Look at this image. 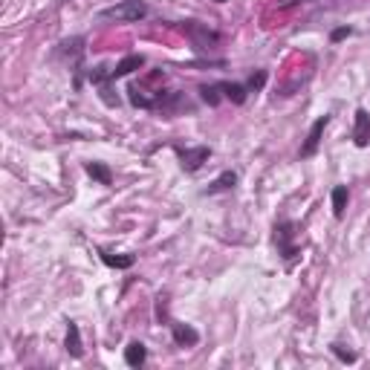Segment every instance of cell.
Returning <instances> with one entry per match:
<instances>
[{
	"instance_id": "obj_22",
	"label": "cell",
	"mask_w": 370,
	"mask_h": 370,
	"mask_svg": "<svg viewBox=\"0 0 370 370\" xmlns=\"http://www.w3.org/2000/svg\"><path fill=\"white\" fill-rule=\"evenodd\" d=\"M350 35H353V29H350V26H339V29H333V32H330V41H333V44H339V41H344V38H350Z\"/></svg>"
},
{
	"instance_id": "obj_23",
	"label": "cell",
	"mask_w": 370,
	"mask_h": 370,
	"mask_svg": "<svg viewBox=\"0 0 370 370\" xmlns=\"http://www.w3.org/2000/svg\"><path fill=\"white\" fill-rule=\"evenodd\" d=\"M293 3H301V0H284V3H281V9H289Z\"/></svg>"
},
{
	"instance_id": "obj_18",
	"label": "cell",
	"mask_w": 370,
	"mask_h": 370,
	"mask_svg": "<svg viewBox=\"0 0 370 370\" xmlns=\"http://www.w3.org/2000/svg\"><path fill=\"white\" fill-rule=\"evenodd\" d=\"M84 171L93 176L95 183H102V185H110V183H113V171H110L104 163H87Z\"/></svg>"
},
{
	"instance_id": "obj_19",
	"label": "cell",
	"mask_w": 370,
	"mask_h": 370,
	"mask_svg": "<svg viewBox=\"0 0 370 370\" xmlns=\"http://www.w3.org/2000/svg\"><path fill=\"white\" fill-rule=\"evenodd\" d=\"M99 95H102V102H104L107 107H119V95L113 93V82L99 84Z\"/></svg>"
},
{
	"instance_id": "obj_2",
	"label": "cell",
	"mask_w": 370,
	"mask_h": 370,
	"mask_svg": "<svg viewBox=\"0 0 370 370\" xmlns=\"http://www.w3.org/2000/svg\"><path fill=\"white\" fill-rule=\"evenodd\" d=\"M84 50H87V38H84V35H75V38H67V41L58 44V58L73 70V75H75V90H82V84H84V78H82Z\"/></svg>"
},
{
	"instance_id": "obj_6",
	"label": "cell",
	"mask_w": 370,
	"mask_h": 370,
	"mask_svg": "<svg viewBox=\"0 0 370 370\" xmlns=\"http://www.w3.org/2000/svg\"><path fill=\"white\" fill-rule=\"evenodd\" d=\"M174 151H176V159H180V165H183L188 174L200 171V168L208 163V156H212V148H208V145H197V148H174Z\"/></svg>"
},
{
	"instance_id": "obj_14",
	"label": "cell",
	"mask_w": 370,
	"mask_h": 370,
	"mask_svg": "<svg viewBox=\"0 0 370 370\" xmlns=\"http://www.w3.org/2000/svg\"><path fill=\"white\" fill-rule=\"evenodd\" d=\"M237 185V174L234 171H223L217 180L205 188V194H223V191H232Z\"/></svg>"
},
{
	"instance_id": "obj_9",
	"label": "cell",
	"mask_w": 370,
	"mask_h": 370,
	"mask_svg": "<svg viewBox=\"0 0 370 370\" xmlns=\"http://www.w3.org/2000/svg\"><path fill=\"white\" fill-rule=\"evenodd\" d=\"M353 142L356 148H367L370 145V113L364 107L356 110V124H353Z\"/></svg>"
},
{
	"instance_id": "obj_11",
	"label": "cell",
	"mask_w": 370,
	"mask_h": 370,
	"mask_svg": "<svg viewBox=\"0 0 370 370\" xmlns=\"http://www.w3.org/2000/svg\"><path fill=\"white\" fill-rule=\"evenodd\" d=\"M67 353L73 359H82L84 356V342H82V330H78L75 321H67V342H64Z\"/></svg>"
},
{
	"instance_id": "obj_20",
	"label": "cell",
	"mask_w": 370,
	"mask_h": 370,
	"mask_svg": "<svg viewBox=\"0 0 370 370\" xmlns=\"http://www.w3.org/2000/svg\"><path fill=\"white\" fill-rule=\"evenodd\" d=\"M330 350H333V356L339 359V362H344V364H353V362H356V353H353L350 347H344V344H339V342L330 344Z\"/></svg>"
},
{
	"instance_id": "obj_15",
	"label": "cell",
	"mask_w": 370,
	"mask_h": 370,
	"mask_svg": "<svg viewBox=\"0 0 370 370\" xmlns=\"http://www.w3.org/2000/svg\"><path fill=\"white\" fill-rule=\"evenodd\" d=\"M102 255V261L110 266V269H131L136 263V257L133 255H113V252H107V249H99Z\"/></svg>"
},
{
	"instance_id": "obj_7",
	"label": "cell",
	"mask_w": 370,
	"mask_h": 370,
	"mask_svg": "<svg viewBox=\"0 0 370 370\" xmlns=\"http://www.w3.org/2000/svg\"><path fill=\"white\" fill-rule=\"evenodd\" d=\"M327 124H330V116H327V113H324V116H318V119L313 122L307 139H304V145H301V159L315 156L318 145H321V136H324V131H327Z\"/></svg>"
},
{
	"instance_id": "obj_17",
	"label": "cell",
	"mask_w": 370,
	"mask_h": 370,
	"mask_svg": "<svg viewBox=\"0 0 370 370\" xmlns=\"http://www.w3.org/2000/svg\"><path fill=\"white\" fill-rule=\"evenodd\" d=\"M347 203H350V191H347V185H335L333 188V214L335 217H344V212H347Z\"/></svg>"
},
{
	"instance_id": "obj_21",
	"label": "cell",
	"mask_w": 370,
	"mask_h": 370,
	"mask_svg": "<svg viewBox=\"0 0 370 370\" xmlns=\"http://www.w3.org/2000/svg\"><path fill=\"white\" fill-rule=\"evenodd\" d=\"M263 84H266V73H263V70L252 73V75H249V82H246L249 93H261V90H263Z\"/></svg>"
},
{
	"instance_id": "obj_1",
	"label": "cell",
	"mask_w": 370,
	"mask_h": 370,
	"mask_svg": "<svg viewBox=\"0 0 370 370\" xmlns=\"http://www.w3.org/2000/svg\"><path fill=\"white\" fill-rule=\"evenodd\" d=\"M176 29L183 32V35L194 44V50L208 55V53H214L217 46L223 44V35L217 29H212L208 24H200V21H183V24H176Z\"/></svg>"
},
{
	"instance_id": "obj_10",
	"label": "cell",
	"mask_w": 370,
	"mask_h": 370,
	"mask_svg": "<svg viewBox=\"0 0 370 370\" xmlns=\"http://www.w3.org/2000/svg\"><path fill=\"white\" fill-rule=\"evenodd\" d=\"M145 67V55L142 53H133V55H124L113 70H110V75H113V82H119V78H124V75H131V73H136V70H142Z\"/></svg>"
},
{
	"instance_id": "obj_3",
	"label": "cell",
	"mask_w": 370,
	"mask_h": 370,
	"mask_svg": "<svg viewBox=\"0 0 370 370\" xmlns=\"http://www.w3.org/2000/svg\"><path fill=\"white\" fill-rule=\"evenodd\" d=\"M148 3L145 0H122L116 6H107L99 12L102 21H116V24H136L142 18H148Z\"/></svg>"
},
{
	"instance_id": "obj_13",
	"label": "cell",
	"mask_w": 370,
	"mask_h": 370,
	"mask_svg": "<svg viewBox=\"0 0 370 370\" xmlns=\"http://www.w3.org/2000/svg\"><path fill=\"white\" fill-rule=\"evenodd\" d=\"M200 99L208 107H217L226 95H223V82H212V84H200Z\"/></svg>"
},
{
	"instance_id": "obj_16",
	"label": "cell",
	"mask_w": 370,
	"mask_h": 370,
	"mask_svg": "<svg viewBox=\"0 0 370 370\" xmlns=\"http://www.w3.org/2000/svg\"><path fill=\"white\" fill-rule=\"evenodd\" d=\"M223 95H226L232 104H243L246 95H249V87L240 84V82H223Z\"/></svg>"
},
{
	"instance_id": "obj_5",
	"label": "cell",
	"mask_w": 370,
	"mask_h": 370,
	"mask_svg": "<svg viewBox=\"0 0 370 370\" xmlns=\"http://www.w3.org/2000/svg\"><path fill=\"white\" fill-rule=\"evenodd\" d=\"M156 113H163L165 119H174L180 113H194V104L188 102L185 93H165L163 102L156 104Z\"/></svg>"
},
{
	"instance_id": "obj_4",
	"label": "cell",
	"mask_w": 370,
	"mask_h": 370,
	"mask_svg": "<svg viewBox=\"0 0 370 370\" xmlns=\"http://www.w3.org/2000/svg\"><path fill=\"white\" fill-rule=\"evenodd\" d=\"M295 223L293 220H278L275 223V246H278V255L284 261H295L301 255V249L295 246Z\"/></svg>"
},
{
	"instance_id": "obj_12",
	"label": "cell",
	"mask_w": 370,
	"mask_h": 370,
	"mask_svg": "<svg viewBox=\"0 0 370 370\" xmlns=\"http://www.w3.org/2000/svg\"><path fill=\"white\" fill-rule=\"evenodd\" d=\"M145 359H148V347H145L142 342H131L124 347V362L127 367H142Z\"/></svg>"
},
{
	"instance_id": "obj_8",
	"label": "cell",
	"mask_w": 370,
	"mask_h": 370,
	"mask_svg": "<svg viewBox=\"0 0 370 370\" xmlns=\"http://www.w3.org/2000/svg\"><path fill=\"white\" fill-rule=\"evenodd\" d=\"M171 335H174V344L180 347H197L200 344V333L191 327V324H183V321H171Z\"/></svg>"
}]
</instances>
